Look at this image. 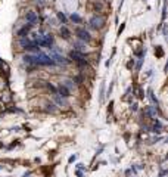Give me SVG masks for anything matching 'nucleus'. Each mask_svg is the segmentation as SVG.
I'll return each instance as SVG.
<instances>
[{
	"mask_svg": "<svg viewBox=\"0 0 168 177\" xmlns=\"http://www.w3.org/2000/svg\"><path fill=\"white\" fill-rule=\"evenodd\" d=\"M34 59V65H44V67H49V65H55L53 59H52L49 55H44V53H37V55H33Z\"/></svg>",
	"mask_w": 168,
	"mask_h": 177,
	"instance_id": "obj_1",
	"label": "nucleus"
},
{
	"mask_svg": "<svg viewBox=\"0 0 168 177\" xmlns=\"http://www.w3.org/2000/svg\"><path fill=\"white\" fill-rule=\"evenodd\" d=\"M71 19H72L74 22H77V24H80V22L83 21V18L80 16V15H77V14H72V15H71Z\"/></svg>",
	"mask_w": 168,
	"mask_h": 177,
	"instance_id": "obj_9",
	"label": "nucleus"
},
{
	"mask_svg": "<svg viewBox=\"0 0 168 177\" xmlns=\"http://www.w3.org/2000/svg\"><path fill=\"white\" fill-rule=\"evenodd\" d=\"M58 92H59V94L61 96H64V98H67V96H69V90H68L64 84H61L59 87H58Z\"/></svg>",
	"mask_w": 168,
	"mask_h": 177,
	"instance_id": "obj_7",
	"label": "nucleus"
},
{
	"mask_svg": "<svg viewBox=\"0 0 168 177\" xmlns=\"http://www.w3.org/2000/svg\"><path fill=\"white\" fill-rule=\"evenodd\" d=\"M155 55H156L158 58H162V56H164V50H162L161 46H158V47L155 49Z\"/></svg>",
	"mask_w": 168,
	"mask_h": 177,
	"instance_id": "obj_11",
	"label": "nucleus"
},
{
	"mask_svg": "<svg viewBox=\"0 0 168 177\" xmlns=\"http://www.w3.org/2000/svg\"><path fill=\"white\" fill-rule=\"evenodd\" d=\"M69 56H71V59H74V61H77V62H80L81 65L86 64V59H84V55L81 52H78V50H72V52L69 53Z\"/></svg>",
	"mask_w": 168,
	"mask_h": 177,
	"instance_id": "obj_4",
	"label": "nucleus"
},
{
	"mask_svg": "<svg viewBox=\"0 0 168 177\" xmlns=\"http://www.w3.org/2000/svg\"><path fill=\"white\" fill-rule=\"evenodd\" d=\"M30 28H31V25L28 24L27 27H24V28H22V30H21L19 33H18V35H21V37H24V34H25V33H28V31H30Z\"/></svg>",
	"mask_w": 168,
	"mask_h": 177,
	"instance_id": "obj_10",
	"label": "nucleus"
},
{
	"mask_svg": "<svg viewBox=\"0 0 168 177\" xmlns=\"http://www.w3.org/2000/svg\"><path fill=\"white\" fill-rule=\"evenodd\" d=\"M103 25H105V19L102 16H93L90 19V27L94 30H100Z\"/></svg>",
	"mask_w": 168,
	"mask_h": 177,
	"instance_id": "obj_2",
	"label": "nucleus"
},
{
	"mask_svg": "<svg viewBox=\"0 0 168 177\" xmlns=\"http://www.w3.org/2000/svg\"><path fill=\"white\" fill-rule=\"evenodd\" d=\"M77 37L80 38V40H83V41H90V33L87 31V30H84V28H78L77 30Z\"/></svg>",
	"mask_w": 168,
	"mask_h": 177,
	"instance_id": "obj_5",
	"label": "nucleus"
},
{
	"mask_svg": "<svg viewBox=\"0 0 168 177\" xmlns=\"http://www.w3.org/2000/svg\"><path fill=\"white\" fill-rule=\"evenodd\" d=\"M25 19L30 22L31 27H33V25H37V22H38V16H37V14H35L34 10H28V12L25 14Z\"/></svg>",
	"mask_w": 168,
	"mask_h": 177,
	"instance_id": "obj_3",
	"label": "nucleus"
},
{
	"mask_svg": "<svg viewBox=\"0 0 168 177\" xmlns=\"http://www.w3.org/2000/svg\"><path fill=\"white\" fill-rule=\"evenodd\" d=\"M61 34H62L64 38H69V30H68L67 27H62L61 28Z\"/></svg>",
	"mask_w": 168,
	"mask_h": 177,
	"instance_id": "obj_8",
	"label": "nucleus"
},
{
	"mask_svg": "<svg viewBox=\"0 0 168 177\" xmlns=\"http://www.w3.org/2000/svg\"><path fill=\"white\" fill-rule=\"evenodd\" d=\"M58 18H59V19H61V21H62V22H64V24H65V22H67V18H65V15H64V14H62V12H59V14H58Z\"/></svg>",
	"mask_w": 168,
	"mask_h": 177,
	"instance_id": "obj_12",
	"label": "nucleus"
},
{
	"mask_svg": "<svg viewBox=\"0 0 168 177\" xmlns=\"http://www.w3.org/2000/svg\"><path fill=\"white\" fill-rule=\"evenodd\" d=\"M52 43H53V35H52V34H44V35H43V46L50 47Z\"/></svg>",
	"mask_w": 168,
	"mask_h": 177,
	"instance_id": "obj_6",
	"label": "nucleus"
}]
</instances>
